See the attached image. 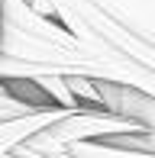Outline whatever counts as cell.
Instances as JSON below:
<instances>
[{
  "mask_svg": "<svg viewBox=\"0 0 155 158\" xmlns=\"http://www.w3.org/2000/svg\"><path fill=\"white\" fill-rule=\"evenodd\" d=\"M6 158H39V155H19V152H13V155H6Z\"/></svg>",
  "mask_w": 155,
  "mask_h": 158,
  "instance_id": "52a82bcc",
  "label": "cell"
},
{
  "mask_svg": "<svg viewBox=\"0 0 155 158\" xmlns=\"http://www.w3.org/2000/svg\"><path fill=\"white\" fill-rule=\"evenodd\" d=\"M0 32H3V0H0Z\"/></svg>",
  "mask_w": 155,
  "mask_h": 158,
  "instance_id": "ba28073f",
  "label": "cell"
},
{
  "mask_svg": "<svg viewBox=\"0 0 155 158\" xmlns=\"http://www.w3.org/2000/svg\"><path fill=\"white\" fill-rule=\"evenodd\" d=\"M26 113H39V110H29L26 103H19V100L10 97V94H0V123H3V119H13V116H26Z\"/></svg>",
  "mask_w": 155,
  "mask_h": 158,
  "instance_id": "8992f818",
  "label": "cell"
},
{
  "mask_svg": "<svg viewBox=\"0 0 155 158\" xmlns=\"http://www.w3.org/2000/svg\"><path fill=\"white\" fill-rule=\"evenodd\" d=\"M68 110H39V113H26V116H13V119H3L0 123V158L13 155L23 142H29L36 132H42L48 123L61 116Z\"/></svg>",
  "mask_w": 155,
  "mask_h": 158,
  "instance_id": "7a4b0ae2",
  "label": "cell"
},
{
  "mask_svg": "<svg viewBox=\"0 0 155 158\" xmlns=\"http://www.w3.org/2000/svg\"><path fill=\"white\" fill-rule=\"evenodd\" d=\"M90 3L155 42V0H90Z\"/></svg>",
  "mask_w": 155,
  "mask_h": 158,
  "instance_id": "3957f363",
  "label": "cell"
},
{
  "mask_svg": "<svg viewBox=\"0 0 155 158\" xmlns=\"http://www.w3.org/2000/svg\"><path fill=\"white\" fill-rule=\"evenodd\" d=\"M139 123L126 116H116V113L107 110H68L61 113L55 123H48L42 132H36L29 142L16 148L19 155H52L61 152V148L74 145V142H87V139H110V135L119 132H139Z\"/></svg>",
  "mask_w": 155,
  "mask_h": 158,
  "instance_id": "6da1fadb",
  "label": "cell"
},
{
  "mask_svg": "<svg viewBox=\"0 0 155 158\" xmlns=\"http://www.w3.org/2000/svg\"><path fill=\"white\" fill-rule=\"evenodd\" d=\"M65 84H68V90H71V97L78 100L81 110H103L97 81H90V77H65Z\"/></svg>",
  "mask_w": 155,
  "mask_h": 158,
  "instance_id": "5b68a950",
  "label": "cell"
},
{
  "mask_svg": "<svg viewBox=\"0 0 155 158\" xmlns=\"http://www.w3.org/2000/svg\"><path fill=\"white\" fill-rule=\"evenodd\" d=\"M39 158H155V152L123 148V145H113L107 139H87V142H74V145L61 148V152L39 155Z\"/></svg>",
  "mask_w": 155,
  "mask_h": 158,
  "instance_id": "277c9868",
  "label": "cell"
}]
</instances>
